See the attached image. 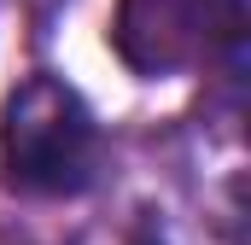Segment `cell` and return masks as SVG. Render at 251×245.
Wrapping results in <instances>:
<instances>
[{"mask_svg":"<svg viewBox=\"0 0 251 245\" xmlns=\"http://www.w3.org/2000/svg\"><path fill=\"white\" fill-rule=\"evenodd\" d=\"M0 164L24 193H82L100 170V122L76 88L59 76H29L6 94L0 111Z\"/></svg>","mask_w":251,"mask_h":245,"instance_id":"obj_1","label":"cell"},{"mask_svg":"<svg viewBox=\"0 0 251 245\" xmlns=\"http://www.w3.org/2000/svg\"><path fill=\"white\" fill-rule=\"evenodd\" d=\"M246 0H123L117 6V53L140 76H164L204 59L222 41H240Z\"/></svg>","mask_w":251,"mask_h":245,"instance_id":"obj_2","label":"cell"}]
</instances>
